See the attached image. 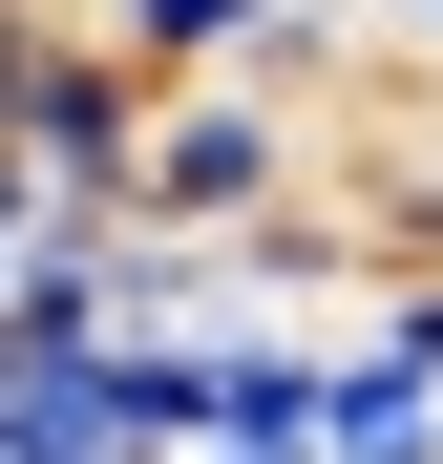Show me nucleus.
Wrapping results in <instances>:
<instances>
[{
	"mask_svg": "<svg viewBox=\"0 0 443 464\" xmlns=\"http://www.w3.org/2000/svg\"><path fill=\"white\" fill-rule=\"evenodd\" d=\"M295 190H317V127H295L254 63H211V85H169V106H148V232L233 254V232H274Z\"/></svg>",
	"mask_w": 443,
	"mask_h": 464,
	"instance_id": "nucleus-1",
	"label": "nucleus"
},
{
	"mask_svg": "<svg viewBox=\"0 0 443 464\" xmlns=\"http://www.w3.org/2000/svg\"><path fill=\"white\" fill-rule=\"evenodd\" d=\"M43 232H63V190L22 169V148H0V295H22V275H43Z\"/></svg>",
	"mask_w": 443,
	"mask_h": 464,
	"instance_id": "nucleus-3",
	"label": "nucleus"
},
{
	"mask_svg": "<svg viewBox=\"0 0 443 464\" xmlns=\"http://www.w3.org/2000/svg\"><path fill=\"white\" fill-rule=\"evenodd\" d=\"M295 464H443V380L380 359V338H338V359H317V443H295Z\"/></svg>",
	"mask_w": 443,
	"mask_h": 464,
	"instance_id": "nucleus-2",
	"label": "nucleus"
},
{
	"mask_svg": "<svg viewBox=\"0 0 443 464\" xmlns=\"http://www.w3.org/2000/svg\"><path fill=\"white\" fill-rule=\"evenodd\" d=\"M0 380H22V317H0Z\"/></svg>",
	"mask_w": 443,
	"mask_h": 464,
	"instance_id": "nucleus-4",
	"label": "nucleus"
}]
</instances>
